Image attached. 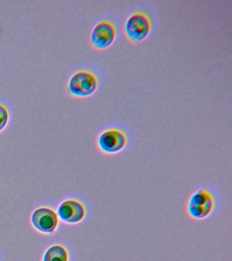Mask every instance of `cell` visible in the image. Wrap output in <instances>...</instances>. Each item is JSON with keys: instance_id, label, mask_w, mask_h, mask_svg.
Instances as JSON below:
<instances>
[{"instance_id": "obj_1", "label": "cell", "mask_w": 232, "mask_h": 261, "mask_svg": "<svg viewBox=\"0 0 232 261\" xmlns=\"http://www.w3.org/2000/svg\"><path fill=\"white\" fill-rule=\"evenodd\" d=\"M221 205L219 191L213 186L203 185L189 196L185 203V213L193 221L209 220L217 216Z\"/></svg>"}, {"instance_id": "obj_2", "label": "cell", "mask_w": 232, "mask_h": 261, "mask_svg": "<svg viewBox=\"0 0 232 261\" xmlns=\"http://www.w3.org/2000/svg\"><path fill=\"white\" fill-rule=\"evenodd\" d=\"M129 141V134L125 129L118 126H111L99 133L96 144L101 154L111 156L125 150Z\"/></svg>"}, {"instance_id": "obj_3", "label": "cell", "mask_w": 232, "mask_h": 261, "mask_svg": "<svg viewBox=\"0 0 232 261\" xmlns=\"http://www.w3.org/2000/svg\"><path fill=\"white\" fill-rule=\"evenodd\" d=\"M152 21L145 12L136 11L130 14L124 24V34L128 41L137 44L145 40L152 29Z\"/></svg>"}, {"instance_id": "obj_4", "label": "cell", "mask_w": 232, "mask_h": 261, "mask_svg": "<svg viewBox=\"0 0 232 261\" xmlns=\"http://www.w3.org/2000/svg\"><path fill=\"white\" fill-rule=\"evenodd\" d=\"M98 85V79L94 73L82 69L70 77L68 87L70 93L75 97H86L94 93Z\"/></svg>"}, {"instance_id": "obj_5", "label": "cell", "mask_w": 232, "mask_h": 261, "mask_svg": "<svg viewBox=\"0 0 232 261\" xmlns=\"http://www.w3.org/2000/svg\"><path fill=\"white\" fill-rule=\"evenodd\" d=\"M117 38V28L111 20L104 19L93 27L90 35V43L93 48L105 50L111 46Z\"/></svg>"}, {"instance_id": "obj_6", "label": "cell", "mask_w": 232, "mask_h": 261, "mask_svg": "<svg viewBox=\"0 0 232 261\" xmlns=\"http://www.w3.org/2000/svg\"><path fill=\"white\" fill-rule=\"evenodd\" d=\"M58 214L63 221L68 223H79L86 217L87 208L86 205L79 200H67L61 204Z\"/></svg>"}, {"instance_id": "obj_7", "label": "cell", "mask_w": 232, "mask_h": 261, "mask_svg": "<svg viewBox=\"0 0 232 261\" xmlns=\"http://www.w3.org/2000/svg\"><path fill=\"white\" fill-rule=\"evenodd\" d=\"M32 222L36 229L42 232H52L58 224L56 212L49 208L41 207L36 210L32 216Z\"/></svg>"}, {"instance_id": "obj_8", "label": "cell", "mask_w": 232, "mask_h": 261, "mask_svg": "<svg viewBox=\"0 0 232 261\" xmlns=\"http://www.w3.org/2000/svg\"><path fill=\"white\" fill-rule=\"evenodd\" d=\"M43 261H68V251L59 245L53 246L46 252Z\"/></svg>"}, {"instance_id": "obj_9", "label": "cell", "mask_w": 232, "mask_h": 261, "mask_svg": "<svg viewBox=\"0 0 232 261\" xmlns=\"http://www.w3.org/2000/svg\"><path fill=\"white\" fill-rule=\"evenodd\" d=\"M10 113L7 106L0 103V132L7 125L9 121Z\"/></svg>"}]
</instances>
